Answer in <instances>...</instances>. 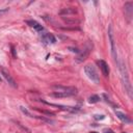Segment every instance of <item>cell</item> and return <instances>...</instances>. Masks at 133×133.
<instances>
[{
    "instance_id": "obj_1",
    "label": "cell",
    "mask_w": 133,
    "mask_h": 133,
    "mask_svg": "<svg viewBox=\"0 0 133 133\" xmlns=\"http://www.w3.org/2000/svg\"><path fill=\"white\" fill-rule=\"evenodd\" d=\"M52 89L53 92L50 94L51 97L54 98H68L76 96L78 92V89L75 86H62V85H53Z\"/></svg>"
},
{
    "instance_id": "obj_2",
    "label": "cell",
    "mask_w": 133,
    "mask_h": 133,
    "mask_svg": "<svg viewBox=\"0 0 133 133\" xmlns=\"http://www.w3.org/2000/svg\"><path fill=\"white\" fill-rule=\"evenodd\" d=\"M117 65L119 68V72H121V78H122V82H123V86L125 88V91L127 92V95L129 96L130 99H132V85L130 83V79H129V75H128V71H127V66L125 64V62L123 60H118Z\"/></svg>"
},
{
    "instance_id": "obj_3",
    "label": "cell",
    "mask_w": 133,
    "mask_h": 133,
    "mask_svg": "<svg viewBox=\"0 0 133 133\" xmlns=\"http://www.w3.org/2000/svg\"><path fill=\"white\" fill-rule=\"evenodd\" d=\"M84 73L87 76V78L94 82L95 84H99L100 83V78L98 75V72L96 70V68L92 64H86L84 65Z\"/></svg>"
},
{
    "instance_id": "obj_4",
    "label": "cell",
    "mask_w": 133,
    "mask_h": 133,
    "mask_svg": "<svg viewBox=\"0 0 133 133\" xmlns=\"http://www.w3.org/2000/svg\"><path fill=\"white\" fill-rule=\"evenodd\" d=\"M91 49H92V43H91L90 41H88V42L86 43V45L84 46V48H83L81 51H79L78 56L76 57V61H77V62H82L83 60H85V59L87 58V56L89 55Z\"/></svg>"
},
{
    "instance_id": "obj_5",
    "label": "cell",
    "mask_w": 133,
    "mask_h": 133,
    "mask_svg": "<svg viewBox=\"0 0 133 133\" xmlns=\"http://www.w3.org/2000/svg\"><path fill=\"white\" fill-rule=\"evenodd\" d=\"M108 38L110 42V48H111V55L113 57V59L117 62L118 58H117V54H116V48H115V43H114V35H113V29H112V25L108 26Z\"/></svg>"
},
{
    "instance_id": "obj_6",
    "label": "cell",
    "mask_w": 133,
    "mask_h": 133,
    "mask_svg": "<svg viewBox=\"0 0 133 133\" xmlns=\"http://www.w3.org/2000/svg\"><path fill=\"white\" fill-rule=\"evenodd\" d=\"M124 11H125V17L127 18L128 22H131L132 15H133V2L131 1L126 2L124 5Z\"/></svg>"
},
{
    "instance_id": "obj_7",
    "label": "cell",
    "mask_w": 133,
    "mask_h": 133,
    "mask_svg": "<svg viewBox=\"0 0 133 133\" xmlns=\"http://www.w3.org/2000/svg\"><path fill=\"white\" fill-rule=\"evenodd\" d=\"M1 74L3 75V77H4V78H5V80L8 82V84H9V85H11L12 87H17V83H16L15 79L11 77V75H10L7 71H5L4 69H1Z\"/></svg>"
},
{
    "instance_id": "obj_8",
    "label": "cell",
    "mask_w": 133,
    "mask_h": 133,
    "mask_svg": "<svg viewBox=\"0 0 133 133\" xmlns=\"http://www.w3.org/2000/svg\"><path fill=\"white\" fill-rule=\"evenodd\" d=\"M42 41L45 43V44H55L56 43V38L55 36L52 34V33H43L42 35Z\"/></svg>"
},
{
    "instance_id": "obj_9",
    "label": "cell",
    "mask_w": 133,
    "mask_h": 133,
    "mask_svg": "<svg viewBox=\"0 0 133 133\" xmlns=\"http://www.w3.org/2000/svg\"><path fill=\"white\" fill-rule=\"evenodd\" d=\"M98 64H99V66H100V69H101V71H102V74L105 76V77H107L108 75H109V66H108V64H107V62L105 61V60H98Z\"/></svg>"
},
{
    "instance_id": "obj_10",
    "label": "cell",
    "mask_w": 133,
    "mask_h": 133,
    "mask_svg": "<svg viewBox=\"0 0 133 133\" xmlns=\"http://www.w3.org/2000/svg\"><path fill=\"white\" fill-rule=\"evenodd\" d=\"M26 23H27L30 27L34 28L37 32H42V31H44V27H43L38 22H36V21H34V20H28V21H26Z\"/></svg>"
},
{
    "instance_id": "obj_11",
    "label": "cell",
    "mask_w": 133,
    "mask_h": 133,
    "mask_svg": "<svg viewBox=\"0 0 133 133\" xmlns=\"http://www.w3.org/2000/svg\"><path fill=\"white\" fill-rule=\"evenodd\" d=\"M115 114H116L117 118L121 119L122 122H124V123H131L130 117L127 114H125L124 112H122V111H115Z\"/></svg>"
},
{
    "instance_id": "obj_12",
    "label": "cell",
    "mask_w": 133,
    "mask_h": 133,
    "mask_svg": "<svg viewBox=\"0 0 133 133\" xmlns=\"http://www.w3.org/2000/svg\"><path fill=\"white\" fill-rule=\"evenodd\" d=\"M75 12H76V9H75V8L69 7V8H63V9H61L59 14H60V15H63V14L69 15V14H75Z\"/></svg>"
},
{
    "instance_id": "obj_13",
    "label": "cell",
    "mask_w": 133,
    "mask_h": 133,
    "mask_svg": "<svg viewBox=\"0 0 133 133\" xmlns=\"http://www.w3.org/2000/svg\"><path fill=\"white\" fill-rule=\"evenodd\" d=\"M100 101V97L97 96V95H94V96H90L89 99H88V102L89 103H97Z\"/></svg>"
},
{
    "instance_id": "obj_14",
    "label": "cell",
    "mask_w": 133,
    "mask_h": 133,
    "mask_svg": "<svg viewBox=\"0 0 133 133\" xmlns=\"http://www.w3.org/2000/svg\"><path fill=\"white\" fill-rule=\"evenodd\" d=\"M20 108H21V110H22V112H23V113H25L26 115H28V116H31V117H32V115H31V113H30V112H29V111H28V110H27L26 108H24L23 106H21Z\"/></svg>"
},
{
    "instance_id": "obj_15",
    "label": "cell",
    "mask_w": 133,
    "mask_h": 133,
    "mask_svg": "<svg viewBox=\"0 0 133 133\" xmlns=\"http://www.w3.org/2000/svg\"><path fill=\"white\" fill-rule=\"evenodd\" d=\"M94 118L97 119V121H99V119H104V118H105V115H103V114H95V115H94Z\"/></svg>"
},
{
    "instance_id": "obj_16",
    "label": "cell",
    "mask_w": 133,
    "mask_h": 133,
    "mask_svg": "<svg viewBox=\"0 0 133 133\" xmlns=\"http://www.w3.org/2000/svg\"><path fill=\"white\" fill-rule=\"evenodd\" d=\"M8 11V8L7 7H4V8H0V17H2L4 14H6Z\"/></svg>"
},
{
    "instance_id": "obj_17",
    "label": "cell",
    "mask_w": 133,
    "mask_h": 133,
    "mask_svg": "<svg viewBox=\"0 0 133 133\" xmlns=\"http://www.w3.org/2000/svg\"><path fill=\"white\" fill-rule=\"evenodd\" d=\"M103 133H114V131H112L111 129H104V131H103Z\"/></svg>"
},
{
    "instance_id": "obj_18",
    "label": "cell",
    "mask_w": 133,
    "mask_h": 133,
    "mask_svg": "<svg viewBox=\"0 0 133 133\" xmlns=\"http://www.w3.org/2000/svg\"><path fill=\"white\" fill-rule=\"evenodd\" d=\"M1 80H2V78H1V76H0V82H1Z\"/></svg>"
},
{
    "instance_id": "obj_19",
    "label": "cell",
    "mask_w": 133,
    "mask_h": 133,
    "mask_svg": "<svg viewBox=\"0 0 133 133\" xmlns=\"http://www.w3.org/2000/svg\"><path fill=\"white\" fill-rule=\"evenodd\" d=\"M90 133H97V132H90Z\"/></svg>"
},
{
    "instance_id": "obj_20",
    "label": "cell",
    "mask_w": 133,
    "mask_h": 133,
    "mask_svg": "<svg viewBox=\"0 0 133 133\" xmlns=\"http://www.w3.org/2000/svg\"><path fill=\"white\" fill-rule=\"evenodd\" d=\"M123 133H126V132H123Z\"/></svg>"
}]
</instances>
